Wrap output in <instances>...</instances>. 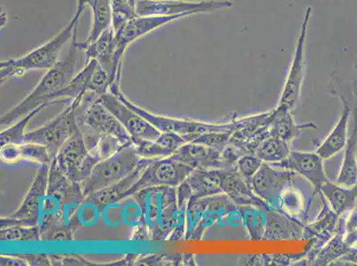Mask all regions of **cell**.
I'll return each instance as SVG.
<instances>
[{
    "label": "cell",
    "instance_id": "6da1fadb",
    "mask_svg": "<svg viewBox=\"0 0 357 266\" xmlns=\"http://www.w3.org/2000/svg\"><path fill=\"white\" fill-rule=\"evenodd\" d=\"M144 212L151 241L178 242L186 233V210L178 206L177 187H153L134 196Z\"/></svg>",
    "mask_w": 357,
    "mask_h": 266
},
{
    "label": "cell",
    "instance_id": "7a4b0ae2",
    "mask_svg": "<svg viewBox=\"0 0 357 266\" xmlns=\"http://www.w3.org/2000/svg\"><path fill=\"white\" fill-rule=\"evenodd\" d=\"M79 51L73 40H71L67 56L58 61L54 67L45 72L40 82L27 97L1 116L0 125L1 126L12 125L13 123L18 121L41 105L51 106L61 103L57 99L58 93L67 87L79 72L77 57Z\"/></svg>",
    "mask_w": 357,
    "mask_h": 266
},
{
    "label": "cell",
    "instance_id": "3957f363",
    "mask_svg": "<svg viewBox=\"0 0 357 266\" xmlns=\"http://www.w3.org/2000/svg\"><path fill=\"white\" fill-rule=\"evenodd\" d=\"M216 225H243L239 207L227 194L222 193L189 201L184 240L199 241L207 230Z\"/></svg>",
    "mask_w": 357,
    "mask_h": 266
},
{
    "label": "cell",
    "instance_id": "277c9868",
    "mask_svg": "<svg viewBox=\"0 0 357 266\" xmlns=\"http://www.w3.org/2000/svg\"><path fill=\"white\" fill-rule=\"evenodd\" d=\"M81 14L75 12L73 18L59 33L40 47L35 48L30 53L17 59H9L0 63V82L1 84L13 77H21L29 71L48 70L54 67L60 60L63 48L68 42L73 40L77 31Z\"/></svg>",
    "mask_w": 357,
    "mask_h": 266
},
{
    "label": "cell",
    "instance_id": "5b68a950",
    "mask_svg": "<svg viewBox=\"0 0 357 266\" xmlns=\"http://www.w3.org/2000/svg\"><path fill=\"white\" fill-rule=\"evenodd\" d=\"M141 159L135 144H130L112 157L100 161L81 184L84 196H89L128 176L138 166Z\"/></svg>",
    "mask_w": 357,
    "mask_h": 266
},
{
    "label": "cell",
    "instance_id": "8992f818",
    "mask_svg": "<svg viewBox=\"0 0 357 266\" xmlns=\"http://www.w3.org/2000/svg\"><path fill=\"white\" fill-rule=\"evenodd\" d=\"M116 96L128 108L147 120L159 132L176 133L181 136L186 142L193 141L195 139L206 134V133L232 132L236 127V119L232 120L230 123H223V125H213V123L194 121V120L178 119L155 115V114L149 112L148 110L130 102V100L126 98L122 92L116 94Z\"/></svg>",
    "mask_w": 357,
    "mask_h": 266
},
{
    "label": "cell",
    "instance_id": "52a82bcc",
    "mask_svg": "<svg viewBox=\"0 0 357 266\" xmlns=\"http://www.w3.org/2000/svg\"><path fill=\"white\" fill-rule=\"evenodd\" d=\"M84 94L73 100L67 108L51 121L45 123L40 128L26 132L25 142L45 146L50 150L54 160L65 142L79 129L77 122V109Z\"/></svg>",
    "mask_w": 357,
    "mask_h": 266
},
{
    "label": "cell",
    "instance_id": "ba28073f",
    "mask_svg": "<svg viewBox=\"0 0 357 266\" xmlns=\"http://www.w3.org/2000/svg\"><path fill=\"white\" fill-rule=\"evenodd\" d=\"M100 161L98 155L91 153L87 148L82 133L77 129L65 142L52 162L71 181L82 184Z\"/></svg>",
    "mask_w": 357,
    "mask_h": 266
},
{
    "label": "cell",
    "instance_id": "9c48e42d",
    "mask_svg": "<svg viewBox=\"0 0 357 266\" xmlns=\"http://www.w3.org/2000/svg\"><path fill=\"white\" fill-rule=\"evenodd\" d=\"M313 9L311 6L307 8L301 25L300 33L295 45L293 61L284 84L278 107L293 110L297 106L301 95L304 79L305 68V49H306V41L310 27L311 17H312Z\"/></svg>",
    "mask_w": 357,
    "mask_h": 266
},
{
    "label": "cell",
    "instance_id": "30bf717a",
    "mask_svg": "<svg viewBox=\"0 0 357 266\" xmlns=\"http://www.w3.org/2000/svg\"><path fill=\"white\" fill-rule=\"evenodd\" d=\"M233 6V2L230 0H137L136 10L139 16L183 15L187 17L202 13L228 10Z\"/></svg>",
    "mask_w": 357,
    "mask_h": 266
},
{
    "label": "cell",
    "instance_id": "8fae6325",
    "mask_svg": "<svg viewBox=\"0 0 357 266\" xmlns=\"http://www.w3.org/2000/svg\"><path fill=\"white\" fill-rule=\"evenodd\" d=\"M50 164L40 165L30 189L25 194L20 206L10 216L1 217V228L15 225L38 226L40 207L47 191Z\"/></svg>",
    "mask_w": 357,
    "mask_h": 266
},
{
    "label": "cell",
    "instance_id": "7c38bea8",
    "mask_svg": "<svg viewBox=\"0 0 357 266\" xmlns=\"http://www.w3.org/2000/svg\"><path fill=\"white\" fill-rule=\"evenodd\" d=\"M194 171L193 168L172 157L153 159L146 167L137 182L129 191L128 197L138 191L153 187H177Z\"/></svg>",
    "mask_w": 357,
    "mask_h": 266
},
{
    "label": "cell",
    "instance_id": "4fadbf2b",
    "mask_svg": "<svg viewBox=\"0 0 357 266\" xmlns=\"http://www.w3.org/2000/svg\"><path fill=\"white\" fill-rule=\"evenodd\" d=\"M298 177L294 171L263 163L250 184L255 193L268 204L269 209L278 210L282 194L285 188L296 181Z\"/></svg>",
    "mask_w": 357,
    "mask_h": 266
},
{
    "label": "cell",
    "instance_id": "5bb4252c",
    "mask_svg": "<svg viewBox=\"0 0 357 266\" xmlns=\"http://www.w3.org/2000/svg\"><path fill=\"white\" fill-rule=\"evenodd\" d=\"M184 18L183 15L174 16H136L119 30L115 31V65L116 69L122 71L123 59L126 49L130 45L138 40L139 38L151 33L158 29L164 27L165 25L172 22L180 20Z\"/></svg>",
    "mask_w": 357,
    "mask_h": 266
},
{
    "label": "cell",
    "instance_id": "9a60e30c",
    "mask_svg": "<svg viewBox=\"0 0 357 266\" xmlns=\"http://www.w3.org/2000/svg\"><path fill=\"white\" fill-rule=\"evenodd\" d=\"M224 169H199L194 170L180 186L177 187L178 206L186 210L190 200L222 194Z\"/></svg>",
    "mask_w": 357,
    "mask_h": 266
},
{
    "label": "cell",
    "instance_id": "2e32d148",
    "mask_svg": "<svg viewBox=\"0 0 357 266\" xmlns=\"http://www.w3.org/2000/svg\"><path fill=\"white\" fill-rule=\"evenodd\" d=\"M99 99L124 126L135 146L144 141H154L160 136L161 132L158 129L141 115L128 108L114 94L107 93Z\"/></svg>",
    "mask_w": 357,
    "mask_h": 266
},
{
    "label": "cell",
    "instance_id": "e0dca14e",
    "mask_svg": "<svg viewBox=\"0 0 357 266\" xmlns=\"http://www.w3.org/2000/svg\"><path fill=\"white\" fill-rule=\"evenodd\" d=\"M271 165L294 171L298 176L307 180L314 188L313 198L320 194L321 187L329 180L324 171V159L316 152L307 153V152L291 151L284 160Z\"/></svg>",
    "mask_w": 357,
    "mask_h": 266
},
{
    "label": "cell",
    "instance_id": "ac0fdd59",
    "mask_svg": "<svg viewBox=\"0 0 357 266\" xmlns=\"http://www.w3.org/2000/svg\"><path fill=\"white\" fill-rule=\"evenodd\" d=\"M271 112L236 119V127L230 134L229 143L236 146L243 154H252L269 133Z\"/></svg>",
    "mask_w": 357,
    "mask_h": 266
},
{
    "label": "cell",
    "instance_id": "d6986e66",
    "mask_svg": "<svg viewBox=\"0 0 357 266\" xmlns=\"http://www.w3.org/2000/svg\"><path fill=\"white\" fill-rule=\"evenodd\" d=\"M330 93L337 96L340 100L342 103V111L337 125L334 126L332 132L329 133V135L327 136L319 147L317 148L316 153L324 160L332 158L345 148L347 139H349L347 137V127H349V118L352 114L349 100L340 91L334 77H333L332 82L330 84Z\"/></svg>",
    "mask_w": 357,
    "mask_h": 266
},
{
    "label": "cell",
    "instance_id": "ffe728a7",
    "mask_svg": "<svg viewBox=\"0 0 357 266\" xmlns=\"http://www.w3.org/2000/svg\"><path fill=\"white\" fill-rule=\"evenodd\" d=\"M222 193L227 194L238 207L252 206L271 210L252 190L251 184L236 170V166L224 168Z\"/></svg>",
    "mask_w": 357,
    "mask_h": 266
},
{
    "label": "cell",
    "instance_id": "44dd1931",
    "mask_svg": "<svg viewBox=\"0 0 357 266\" xmlns=\"http://www.w3.org/2000/svg\"><path fill=\"white\" fill-rule=\"evenodd\" d=\"M171 157L194 170L225 168L220 151L196 142H187Z\"/></svg>",
    "mask_w": 357,
    "mask_h": 266
},
{
    "label": "cell",
    "instance_id": "7402d4cb",
    "mask_svg": "<svg viewBox=\"0 0 357 266\" xmlns=\"http://www.w3.org/2000/svg\"><path fill=\"white\" fill-rule=\"evenodd\" d=\"M266 224L262 241L303 239L305 224L274 210H265Z\"/></svg>",
    "mask_w": 357,
    "mask_h": 266
},
{
    "label": "cell",
    "instance_id": "603a6c76",
    "mask_svg": "<svg viewBox=\"0 0 357 266\" xmlns=\"http://www.w3.org/2000/svg\"><path fill=\"white\" fill-rule=\"evenodd\" d=\"M317 125L312 122L296 123L291 110L277 107L271 114L269 133L290 143L305 130H316Z\"/></svg>",
    "mask_w": 357,
    "mask_h": 266
},
{
    "label": "cell",
    "instance_id": "cb8c5ba5",
    "mask_svg": "<svg viewBox=\"0 0 357 266\" xmlns=\"http://www.w3.org/2000/svg\"><path fill=\"white\" fill-rule=\"evenodd\" d=\"M152 160H153V159L142 157L138 166L136 167L135 170L130 173L128 176L123 178V180L119 181V182L105 188V189L91 194L89 196H92L102 207L126 199V198L128 197L129 191L131 190V188L137 182L146 167L151 164Z\"/></svg>",
    "mask_w": 357,
    "mask_h": 266
},
{
    "label": "cell",
    "instance_id": "d4e9b609",
    "mask_svg": "<svg viewBox=\"0 0 357 266\" xmlns=\"http://www.w3.org/2000/svg\"><path fill=\"white\" fill-rule=\"evenodd\" d=\"M93 22L89 37L86 40H77V31L73 36V41L80 51L84 52L89 44H92L103 32L112 27L113 13L112 0H95L92 6Z\"/></svg>",
    "mask_w": 357,
    "mask_h": 266
},
{
    "label": "cell",
    "instance_id": "484cf974",
    "mask_svg": "<svg viewBox=\"0 0 357 266\" xmlns=\"http://www.w3.org/2000/svg\"><path fill=\"white\" fill-rule=\"evenodd\" d=\"M187 143L181 136L173 132H161L154 141H144L135 146L139 157L149 159L171 157L181 146Z\"/></svg>",
    "mask_w": 357,
    "mask_h": 266
},
{
    "label": "cell",
    "instance_id": "4316f807",
    "mask_svg": "<svg viewBox=\"0 0 357 266\" xmlns=\"http://www.w3.org/2000/svg\"><path fill=\"white\" fill-rule=\"evenodd\" d=\"M1 160L6 163L18 161H31L40 165L51 164L53 157L45 146L32 142H24L20 145H8L1 148Z\"/></svg>",
    "mask_w": 357,
    "mask_h": 266
},
{
    "label": "cell",
    "instance_id": "83f0119b",
    "mask_svg": "<svg viewBox=\"0 0 357 266\" xmlns=\"http://www.w3.org/2000/svg\"><path fill=\"white\" fill-rule=\"evenodd\" d=\"M319 194L326 198L333 212L339 217L357 206V184L346 187L329 180L321 187Z\"/></svg>",
    "mask_w": 357,
    "mask_h": 266
},
{
    "label": "cell",
    "instance_id": "f1b7e54d",
    "mask_svg": "<svg viewBox=\"0 0 357 266\" xmlns=\"http://www.w3.org/2000/svg\"><path fill=\"white\" fill-rule=\"evenodd\" d=\"M310 207L311 203L307 202L303 194L296 187V182H294L282 194L278 212L305 224Z\"/></svg>",
    "mask_w": 357,
    "mask_h": 266
},
{
    "label": "cell",
    "instance_id": "f546056e",
    "mask_svg": "<svg viewBox=\"0 0 357 266\" xmlns=\"http://www.w3.org/2000/svg\"><path fill=\"white\" fill-rule=\"evenodd\" d=\"M351 249L345 242V228H344L343 216L340 217L339 222L337 225V231L333 238L323 247L316 258L312 263L313 265H333L346 255L349 249Z\"/></svg>",
    "mask_w": 357,
    "mask_h": 266
},
{
    "label": "cell",
    "instance_id": "4dcf8cb0",
    "mask_svg": "<svg viewBox=\"0 0 357 266\" xmlns=\"http://www.w3.org/2000/svg\"><path fill=\"white\" fill-rule=\"evenodd\" d=\"M342 167L337 174L336 183L340 186L351 187L357 184V151H356V132L353 128L345 148Z\"/></svg>",
    "mask_w": 357,
    "mask_h": 266
},
{
    "label": "cell",
    "instance_id": "1f68e13d",
    "mask_svg": "<svg viewBox=\"0 0 357 266\" xmlns=\"http://www.w3.org/2000/svg\"><path fill=\"white\" fill-rule=\"evenodd\" d=\"M291 153L289 143L283 139L269 134L255 148L253 155L263 163L273 164L284 160Z\"/></svg>",
    "mask_w": 357,
    "mask_h": 266
},
{
    "label": "cell",
    "instance_id": "d6a6232c",
    "mask_svg": "<svg viewBox=\"0 0 357 266\" xmlns=\"http://www.w3.org/2000/svg\"><path fill=\"white\" fill-rule=\"evenodd\" d=\"M102 219V206L92 196H86L77 208L76 213L71 219V226L79 229V227L95 226Z\"/></svg>",
    "mask_w": 357,
    "mask_h": 266
},
{
    "label": "cell",
    "instance_id": "836d02e7",
    "mask_svg": "<svg viewBox=\"0 0 357 266\" xmlns=\"http://www.w3.org/2000/svg\"><path fill=\"white\" fill-rule=\"evenodd\" d=\"M320 196L322 198V210L313 222L305 224L303 239L311 240L319 235L320 233L324 232V230L336 227L339 222L340 217L333 212L326 198L321 194Z\"/></svg>",
    "mask_w": 357,
    "mask_h": 266
},
{
    "label": "cell",
    "instance_id": "e575fe53",
    "mask_svg": "<svg viewBox=\"0 0 357 266\" xmlns=\"http://www.w3.org/2000/svg\"><path fill=\"white\" fill-rule=\"evenodd\" d=\"M242 215L243 226L249 233L253 242L262 241L264 235L266 216L265 210L257 207H239Z\"/></svg>",
    "mask_w": 357,
    "mask_h": 266
},
{
    "label": "cell",
    "instance_id": "d590c367",
    "mask_svg": "<svg viewBox=\"0 0 357 266\" xmlns=\"http://www.w3.org/2000/svg\"><path fill=\"white\" fill-rule=\"evenodd\" d=\"M47 105H41L38 108L32 110L28 115L19 120L15 125L10 126L8 129L0 133V146L1 148L8 145H20L25 142V129L27 127L31 120L37 116L42 109Z\"/></svg>",
    "mask_w": 357,
    "mask_h": 266
},
{
    "label": "cell",
    "instance_id": "8d00e7d4",
    "mask_svg": "<svg viewBox=\"0 0 357 266\" xmlns=\"http://www.w3.org/2000/svg\"><path fill=\"white\" fill-rule=\"evenodd\" d=\"M0 239L3 242H37L41 241L40 226L15 225L1 228Z\"/></svg>",
    "mask_w": 357,
    "mask_h": 266
},
{
    "label": "cell",
    "instance_id": "74e56055",
    "mask_svg": "<svg viewBox=\"0 0 357 266\" xmlns=\"http://www.w3.org/2000/svg\"><path fill=\"white\" fill-rule=\"evenodd\" d=\"M114 31L119 30L126 22L138 16L137 0H112Z\"/></svg>",
    "mask_w": 357,
    "mask_h": 266
},
{
    "label": "cell",
    "instance_id": "f35d334b",
    "mask_svg": "<svg viewBox=\"0 0 357 266\" xmlns=\"http://www.w3.org/2000/svg\"><path fill=\"white\" fill-rule=\"evenodd\" d=\"M121 222L123 225L134 229L144 225L142 207L132 196L121 201Z\"/></svg>",
    "mask_w": 357,
    "mask_h": 266
},
{
    "label": "cell",
    "instance_id": "ab89813d",
    "mask_svg": "<svg viewBox=\"0 0 357 266\" xmlns=\"http://www.w3.org/2000/svg\"><path fill=\"white\" fill-rule=\"evenodd\" d=\"M110 86H112V80L109 73L97 61L95 70L90 77L87 92L93 93L100 97L109 93Z\"/></svg>",
    "mask_w": 357,
    "mask_h": 266
},
{
    "label": "cell",
    "instance_id": "60d3db41",
    "mask_svg": "<svg viewBox=\"0 0 357 266\" xmlns=\"http://www.w3.org/2000/svg\"><path fill=\"white\" fill-rule=\"evenodd\" d=\"M183 265V255L153 254L139 255L135 265Z\"/></svg>",
    "mask_w": 357,
    "mask_h": 266
},
{
    "label": "cell",
    "instance_id": "b9f144b4",
    "mask_svg": "<svg viewBox=\"0 0 357 266\" xmlns=\"http://www.w3.org/2000/svg\"><path fill=\"white\" fill-rule=\"evenodd\" d=\"M77 231L73 226L58 224L42 233L41 241L70 242L73 241L75 233Z\"/></svg>",
    "mask_w": 357,
    "mask_h": 266
},
{
    "label": "cell",
    "instance_id": "7bdbcfd3",
    "mask_svg": "<svg viewBox=\"0 0 357 266\" xmlns=\"http://www.w3.org/2000/svg\"><path fill=\"white\" fill-rule=\"evenodd\" d=\"M263 162L255 155L246 154L242 155L236 162V168L238 173L246 180L251 181L252 178L261 168Z\"/></svg>",
    "mask_w": 357,
    "mask_h": 266
},
{
    "label": "cell",
    "instance_id": "ee69618b",
    "mask_svg": "<svg viewBox=\"0 0 357 266\" xmlns=\"http://www.w3.org/2000/svg\"><path fill=\"white\" fill-rule=\"evenodd\" d=\"M121 141L112 135H102L99 139L98 146H97L96 154L98 155L100 161L112 157L120 149L126 147Z\"/></svg>",
    "mask_w": 357,
    "mask_h": 266
},
{
    "label": "cell",
    "instance_id": "f6af8a7d",
    "mask_svg": "<svg viewBox=\"0 0 357 266\" xmlns=\"http://www.w3.org/2000/svg\"><path fill=\"white\" fill-rule=\"evenodd\" d=\"M230 134L231 132H210L206 133L195 139L193 141L207 146V147L216 149L220 152L229 143Z\"/></svg>",
    "mask_w": 357,
    "mask_h": 266
},
{
    "label": "cell",
    "instance_id": "bcb514c9",
    "mask_svg": "<svg viewBox=\"0 0 357 266\" xmlns=\"http://www.w3.org/2000/svg\"><path fill=\"white\" fill-rule=\"evenodd\" d=\"M100 219L108 226L116 227L121 225V201L102 206Z\"/></svg>",
    "mask_w": 357,
    "mask_h": 266
},
{
    "label": "cell",
    "instance_id": "7dc6e473",
    "mask_svg": "<svg viewBox=\"0 0 357 266\" xmlns=\"http://www.w3.org/2000/svg\"><path fill=\"white\" fill-rule=\"evenodd\" d=\"M52 265H97L96 263L90 262L83 256L77 255H50Z\"/></svg>",
    "mask_w": 357,
    "mask_h": 266
},
{
    "label": "cell",
    "instance_id": "c3c4849f",
    "mask_svg": "<svg viewBox=\"0 0 357 266\" xmlns=\"http://www.w3.org/2000/svg\"><path fill=\"white\" fill-rule=\"evenodd\" d=\"M28 263L29 265H52L50 255L45 254H29V255H17Z\"/></svg>",
    "mask_w": 357,
    "mask_h": 266
},
{
    "label": "cell",
    "instance_id": "681fc988",
    "mask_svg": "<svg viewBox=\"0 0 357 266\" xmlns=\"http://www.w3.org/2000/svg\"><path fill=\"white\" fill-rule=\"evenodd\" d=\"M0 265L4 266H27L28 263L20 258V256L17 255L15 256H6L2 255L0 256Z\"/></svg>",
    "mask_w": 357,
    "mask_h": 266
},
{
    "label": "cell",
    "instance_id": "f907efd6",
    "mask_svg": "<svg viewBox=\"0 0 357 266\" xmlns=\"http://www.w3.org/2000/svg\"><path fill=\"white\" fill-rule=\"evenodd\" d=\"M130 239H131V241H149V240H151V232L144 224V225L135 228V231L132 232V237Z\"/></svg>",
    "mask_w": 357,
    "mask_h": 266
},
{
    "label": "cell",
    "instance_id": "816d5d0a",
    "mask_svg": "<svg viewBox=\"0 0 357 266\" xmlns=\"http://www.w3.org/2000/svg\"><path fill=\"white\" fill-rule=\"evenodd\" d=\"M139 255L137 254H128L119 259V260H116L114 262L107 263V264H103L102 265H110V266H126V265H135V261L137 260Z\"/></svg>",
    "mask_w": 357,
    "mask_h": 266
},
{
    "label": "cell",
    "instance_id": "f5cc1de1",
    "mask_svg": "<svg viewBox=\"0 0 357 266\" xmlns=\"http://www.w3.org/2000/svg\"><path fill=\"white\" fill-rule=\"evenodd\" d=\"M349 263V265H357V248L356 247H354L349 249V251L347 253L346 255H344L340 259H337L335 262L333 263V265L339 264V263Z\"/></svg>",
    "mask_w": 357,
    "mask_h": 266
},
{
    "label": "cell",
    "instance_id": "db71d44e",
    "mask_svg": "<svg viewBox=\"0 0 357 266\" xmlns=\"http://www.w3.org/2000/svg\"><path fill=\"white\" fill-rule=\"evenodd\" d=\"M354 94V100H355V104H354V127L356 129V151H357V88L356 84L355 82V86H354L353 90Z\"/></svg>",
    "mask_w": 357,
    "mask_h": 266
},
{
    "label": "cell",
    "instance_id": "11a10c76",
    "mask_svg": "<svg viewBox=\"0 0 357 266\" xmlns=\"http://www.w3.org/2000/svg\"><path fill=\"white\" fill-rule=\"evenodd\" d=\"M93 1L95 0H77V6L76 12L79 13V14L82 15L84 9H86V6H92Z\"/></svg>",
    "mask_w": 357,
    "mask_h": 266
},
{
    "label": "cell",
    "instance_id": "9f6ffc18",
    "mask_svg": "<svg viewBox=\"0 0 357 266\" xmlns=\"http://www.w3.org/2000/svg\"><path fill=\"white\" fill-rule=\"evenodd\" d=\"M8 22V16L5 12L1 13V29L4 28Z\"/></svg>",
    "mask_w": 357,
    "mask_h": 266
},
{
    "label": "cell",
    "instance_id": "6f0895ef",
    "mask_svg": "<svg viewBox=\"0 0 357 266\" xmlns=\"http://www.w3.org/2000/svg\"><path fill=\"white\" fill-rule=\"evenodd\" d=\"M355 70H356V75H357V61H356V63H355ZM356 88H357V77H356Z\"/></svg>",
    "mask_w": 357,
    "mask_h": 266
}]
</instances>
